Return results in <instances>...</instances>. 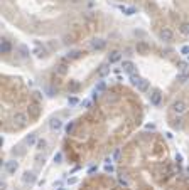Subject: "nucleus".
Listing matches in <instances>:
<instances>
[{
  "label": "nucleus",
  "instance_id": "obj_19",
  "mask_svg": "<svg viewBox=\"0 0 189 190\" xmlns=\"http://www.w3.org/2000/svg\"><path fill=\"white\" fill-rule=\"evenodd\" d=\"M46 146H47V141H46L44 138H39L37 143H36V150H37V152H42Z\"/></svg>",
  "mask_w": 189,
  "mask_h": 190
},
{
  "label": "nucleus",
  "instance_id": "obj_29",
  "mask_svg": "<svg viewBox=\"0 0 189 190\" xmlns=\"http://www.w3.org/2000/svg\"><path fill=\"white\" fill-rule=\"evenodd\" d=\"M181 32L182 34H189V24H182L181 26Z\"/></svg>",
  "mask_w": 189,
  "mask_h": 190
},
{
  "label": "nucleus",
  "instance_id": "obj_8",
  "mask_svg": "<svg viewBox=\"0 0 189 190\" xmlns=\"http://www.w3.org/2000/svg\"><path fill=\"white\" fill-rule=\"evenodd\" d=\"M122 61V52L120 51H112L108 54V62L110 64H115V62H120Z\"/></svg>",
  "mask_w": 189,
  "mask_h": 190
},
{
  "label": "nucleus",
  "instance_id": "obj_32",
  "mask_svg": "<svg viewBox=\"0 0 189 190\" xmlns=\"http://www.w3.org/2000/svg\"><path fill=\"white\" fill-rule=\"evenodd\" d=\"M68 103L71 106H74V104H78V99H76V98H68Z\"/></svg>",
  "mask_w": 189,
  "mask_h": 190
},
{
  "label": "nucleus",
  "instance_id": "obj_18",
  "mask_svg": "<svg viewBox=\"0 0 189 190\" xmlns=\"http://www.w3.org/2000/svg\"><path fill=\"white\" fill-rule=\"evenodd\" d=\"M37 136H36V133H30V135H27V138H26V145H29V146H32V145H36L37 143Z\"/></svg>",
  "mask_w": 189,
  "mask_h": 190
},
{
  "label": "nucleus",
  "instance_id": "obj_6",
  "mask_svg": "<svg viewBox=\"0 0 189 190\" xmlns=\"http://www.w3.org/2000/svg\"><path fill=\"white\" fill-rule=\"evenodd\" d=\"M14 121L17 123L19 126H26L27 125V114L22 113V111H17V113L14 114Z\"/></svg>",
  "mask_w": 189,
  "mask_h": 190
},
{
  "label": "nucleus",
  "instance_id": "obj_33",
  "mask_svg": "<svg viewBox=\"0 0 189 190\" xmlns=\"http://www.w3.org/2000/svg\"><path fill=\"white\" fill-rule=\"evenodd\" d=\"M69 88H71V91H76V89L79 88V84H78V83H71V84H69Z\"/></svg>",
  "mask_w": 189,
  "mask_h": 190
},
{
  "label": "nucleus",
  "instance_id": "obj_16",
  "mask_svg": "<svg viewBox=\"0 0 189 190\" xmlns=\"http://www.w3.org/2000/svg\"><path fill=\"white\" fill-rule=\"evenodd\" d=\"M17 49H19V52H20V57H29V56H30L29 47H27L26 44H20V46H19Z\"/></svg>",
  "mask_w": 189,
  "mask_h": 190
},
{
  "label": "nucleus",
  "instance_id": "obj_30",
  "mask_svg": "<svg viewBox=\"0 0 189 190\" xmlns=\"http://www.w3.org/2000/svg\"><path fill=\"white\" fill-rule=\"evenodd\" d=\"M81 106H83V108H86V110H90V108H91V101H90V99H85V101H81Z\"/></svg>",
  "mask_w": 189,
  "mask_h": 190
},
{
  "label": "nucleus",
  "instance_id": "obj_2",
  "mask_svg": "<svg viewBox=\"0 0 189 190\" xmlns=\"http://www.w3.org/2000/svg\"><path fill=\"white\" fill-rule=\"evenodd\" d=\"M27 114H29V118H39V114H41V104L37 101H32L27 108Z\"/></svg>",
  "mask_w": 189,
  "mask_h": 190
},
{
  "label": "nucleus",
  "instance_id": "obj_26",
  "mask_svg": "<svg viewBox=\"0 0 189 190\" xmlns=\"http://www.w3.org/2000/svg\"><path fill=\"white\" fill-rule=\"evenodd\" d=\"M171 125H172V128H181V126H182V125H181V119H179V118H174V119L171 121Z\"/></svg>",
  "mask_w": 189,
  "mask_h": 190
},
{
  "label": "nucleus",
  "instance_id": "obj_34",
  "mask_svg": "<svg viewBox=\"0 0 189 190\" xmlns=\"http://www.w3.org/2000/svg\"><path fill=\"white\" fill-rule=\"evenodd\" d=\"M105 172H113V167H112V165H105Z\"/></svg>",
  "mask_w": 189,
  "mask_h": 190
},
{
  "label": "nucleus",
  "instance_id": "obj_14",
  "mask_svg": "<svg viewBox=\"0 0 189 190\" xmlns=\"http://www.w3.org/2000/svg\"><path fill=\"white\" fill-rule=\"evenodd\" d=\"M108 74H110V62H108V64H101L100 69H98V76L100 77H105V76H108Z\"/></svg>",
  "mask_w": 189,
  "mask_h": 190
},
{
  "label": "nucleus",
  "instance_id": "obj_15",
  "mask_svg": "<svg viewBox=\"0 0 189 190\" xmlns=\"http://www.w3.org/2000/svg\"><path fill=\"white\" fill-rule=\"evenodd\" d=\"M118 9L125 14V15H133V14H137V9L135 7H125V5H118Z\"/></svg>",
  "mask_w": 189,
  "mask_h": 190
},
{
  "label": "nucleus",
  "instance_id": "obj_10",
  "mask_svg": "<svg viewBox=\"0 0 189 190\" xmlns=\"http://www.w3.org/2000/svg\"><path fill=\"white\" fill-rule=\"evenodd\" d=\"M0 51H2V54H9V52L12 51V44H10V41H7V39H2Z\"/></svg>",
  "mask_w": 189,
  "mask_h": 190
},
{
  "label": "nucleus",
  "instance_id": "obj_12",
  "mask_svg": "<svg viewBox=\"0 0 189 190\" xmlns=\"http://www.w3.org/2000/svg\"><path fill=\"white\" fill-rule=\"evenodd\" d=\"M22 182H24V183H34L36 182V175L32 172H24V175H22Z\"/></svg>",
  "mask_w": 189,
  "mask_h": 190
},
{
  "label": "nucleus",
  "instance_id": "obj_11",
  "mask_svg": "<svg viewBox=\"0 0 189 190\" xmlns=\"http://www.w3.org/2000/svg\"><path fill=\"white\" fill-rule=\"evenodd\" d=\"M122 69H123L125 72H129V74H133V71H135V64H133L132 61H123V62H122Z\"/></svg>",
  "mask_w": 189,
  "mask_h": 190
},
{
  "label": "nucleus",
  "instance_id": "obj_20",
  "mask_svg": "<svg viewBox=\"0 0 189 190\" xmlns=\"http://www.w3.org/2000/svg\"><path fill=\"white\" fill-rule=\"evenodd\" d=\"M177 81H179V83H186V81H189V72L187 71H181L179 74H177Z\"/></svg>",
  "mask_w": 189,
  "mask_h": 190
},
{
  "label": "nucleus",
  "instance_id": "obj_35",
  "mask_svg": "<svg viewBox=\"0 0 189 190\" xmlns=\"http://www.w3.org/2000/svg\"><path fill=\"white\" fill-rule=\"evenodd\" d=\"M73 2H79V0H73Z\"/></svg>",
  "mask_w": 189,
  "mask_h": 190
},
{
  "label": "nucleus",
  "instance_id": "obj_3",
  "mask_svg": "<svg viewBox=\"0 0 189 190\" xmlns=\"http://www.w3.org/2000/svg\"><path fill=\"white\" fill-rule=\"evenodd\" d=\"M149 99H150V104L159 106L160 103H162V93H160L159 89H154V91L149 94Z\"/></svg>",
  "mask_w": 189,
  "mask_h": 190
},
{
  "label": "nucleus",
  "instance_id": "obj_24",
  "mask_svg": "<svg viewBox=\"0 0 189 190\" xmlns=\"http://www.w3.org/2000/svg\"><path fill=\"white\" fill-rule=\"evenodd\" d=\"M177 68H179V71H187V62L181 61V62H177Z\"/></svg>",
  "mask_w": 189,
  "mask_h": 190
},
{
  "label": "nucleus",
  "instance_id": "obj_36",
  "mask_svg": "<svg viewBox=\"0 0 189 190\" xmlns=\"http://www.w3.org/2000/svg\"><path fill=\"white\" fill-rule=\"evenodd\" d=\"M118 2H122V0H118Z\"/></svg>",
  "mask_w": 189,
  "mask_h": 190
},
{
  "label": "nucleus",
  "instance_id": "obj_4",
  "mask_svg": "<svg viewBox=\"0 0 189 190\" xmlns=\"http://www.w3.org/2000/svg\"><path fill=\"white\" fill-rule=\"evenodd\" d=\"M19 170V161L17 160H9L5 161V172L9 175H15V172Z\"/></svg>",
  "mask_w": 189,
  "mask_h": 190
},
{
  "label": "nucleus",
  "instance_id": "obj_22",
  "mask_svg": "<svg viewBox=\"0 0 189 190\" xmlns=\"http://www.w3.org/2000/svg\"><path fill=\"white\" fill-rule=\"evenodd\" d=\"M140 81H142V79L137 76V74H130V83H132V84L135 86V88H137V84L140 83Z\"/></svg>",
  "mask_w": 189,
  "mask_h": 190
},
{
  "label": "nucleus",
  "instance_id": "obj_28",
  "mask_svg": "<svg viewBox=\"0 0 189 190\" xmlns=\"http://www.w3.org/2000/svg\"><path fill=\"white\" fill-rule=\"evenodd\" d=\"M54 163H63V153H56L54 155Z\"/></svg>",
  "mask_w": 189,
  "mask_h": 190
},
{
  "label": "nucleus",
  "instance_id": "obj_27",
  "mask_svg": "<svg viewBox=\"0 0 189 190\" xmlns=\"http://www.w3.org/2000/svg\"><path fill=\"white\" fill-rule=\"evenodd\" d=\"M66 71H68V69H66L64 64H59V66H57V74H66Z\"/></svg>",
  "mask_w": 189,
  "mask_h": 190
},
{
  "label": "nucleus",
  "instance_id": "obj_25",
  "mask_svg": "<svg viewBox=\"0 0 189 190\" xmlns=\"http://www.w3.org/2000/svg\"><path fill=\"white\" fill-rule=\"evenodd\" d=\"M64 130H66V133L69 135V133H71V131L74 130V121H69L68 125H66V128H64Z\"/></svg>",
  "mask_w": 189,
  "mask_h": 190
},
{
  "label": "nucleus",
  "instance_id": "obj_1",
  "mask_svg": "<svg viewBox=\"0 0 189 190\" xmlns=\"http://www.w3.org/2000/svg\"><path fill=\"white\" fill-rule=\"evenodd\" d=\"M171 111L174 114H184L186 111H187V103L184 101V99H176V101L171 104Z\"/></svg>",
  "mask_w": 189,
  "mask_h": 190
},
{
  "label": "nucleus",
  "instance_id": "obj_13",
  "mask_svg": "<svg viewBox=\"0 0 189 190\" xmlns=\"http://www.w3.org/2000/svg\"><path fill=\"white\" fill-rule=\"evenodd\" d=\"M149 88H150V83H149L147 79H142L140 83L137 84V91H140V93H147Z\"/></svg>",
  "mask_w": 189,
  "mask_h": 190
},
{
  "label": "nucleus",
  "instance_id": "obj_31",
  "mask_svg": "<svg viewBox=\"0 0 189 190\" xmlns=\"http://www.w3.org/2000/svg\"><path fill=\"white\" fill-rule=\"evenodd\" d=\"M181 54H182V56H189V46L181 47Z\"/></svg>",
  "mask_w": 189,
  "mask_h": 190
},
{
  "label": "nucleus",
  "instance_id": "obj_17",
  "mask_svg": "<svg viewBox=\"0 0 189 190\" xmlns=\"http://www.w3.org/2000/svg\"><path fill=\"white\" fill-rule=\"evenodd\" d=\"M34 54L37 56V57H44V56H46V49H44V47H41V44H39V42H36Z\"/></svg>",
  "mask_w": 189,
  "mask_h": 190
},
{
  "label": "nucleus",
  "instance_id": "obj_9",
  "mask_svg": "<svg viewBox=\"0 0 189 190\" xmlns=\"http://www.w3.org/2000/svg\"><path fill=\"white\" fill-rule=\"evenodd\" d=\"M49 128H51L52 131L61 130V128H63V119H59V118H52L51 121H49Z\"/></svg>",
  "mask_w": 189,
  "mask_h": 190
},
{
  "label": "nucleus",
  "instance_id": "obj_7",
  "mask_svg": "<svg viewBox=\"0 0 189 190\" xmlns=\"http://www.w3.org/2000/svg\"><path fill=\"white\" fill-rule=\"evenodd\" d=\"M105 47H107V41H103V39H93L91 41V49H94V51H103Z\"/></svg>",
  "mask_w": 189,
  "mask_h": 190
},
{
  "label": "nucleus",
  "instance_id": "obj_23",
  "mask_svg": "<svg viewBox=\"0 0 189 190\" xmlns=\"http://www.w3.org/2000/svg\"><path fill=\"white\" fill-rule=\"evenodd\" d=\"M81 54H83L81 51H73V52H69V54H68V57H69V59H78Z\"/></svg>",
  "mask_w": 189,
  "mask_h": 190
},
{
  "label": "nucleus",
  "instance_id": "obj_5",
  "mask_svg": "<svg viewBox=\"0 0 189 190\" xmlns=\"http://www.w3.org/2000/svg\"><path fill=\"white\" fill-rule=\"evenodd\" d=\"M159 37L162 39L164 42H171L172 37H174V32H172V30L169 29V27H164V29L159 32Z\"/></svg>",
  "mask_w": 189,
  "mask_h": 190
},
{
  "label": "nucleus",
  "instance_id": "obj_21",
  "mask_svg": "<svg viewBox=\"0 0 189 190\" xmlns=\"http://www.w3.org/2000/svg\"><path fill=\"white\" fill-rule=\"evenodd\" d=\"M105 88H107V83H105V81H100L98 84L94 86V93H101V91H105Z\"/></svg>",
  "mask_w": 189,
  "mask_h": 190
}]
</instances>
